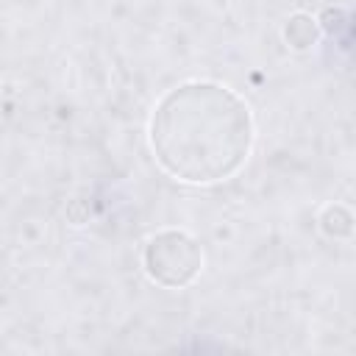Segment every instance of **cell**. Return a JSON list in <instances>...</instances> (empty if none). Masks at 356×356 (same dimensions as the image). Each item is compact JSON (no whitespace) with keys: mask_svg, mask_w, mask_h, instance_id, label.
<instances>
[{"mask_svg":"<svg viewBox=\"0 0 356 356\" xmlns=\"http://www.w3.org/2000/svg\"><path fill=\"white\" fill-rule=\"evenodd\" d=\"M250 145V108L222 83H181L159 100L150 120V147L156 161L184 184L231 178L245 164Z\"/></svg>","mask_w":356,"mask_h":356,"instance_id":"obj_1","label":"cell"},{"mask_svg":"<svg viewBox=\"0 0 356 356\" xmlns=\"http://www.w3.org/2000/svg\"><path fill=\"white\" fill-rule=\"evenodd\" d=\"M142 264L156 284L178 289L197 278L203 267V250L189 234L170 228V231H159L145 245Z\"/></svg>","mask_w":356,"mask_h":356,"instance_id":"obj_2","label":"cell"}]
</instances>
